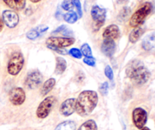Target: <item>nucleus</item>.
<instances>
[{
  "mask_svg": "<svg viewBox=\"0 0 155 130\" xmlns=\"http://www.w3.org/2000/svg\"><path fill=\"white\" fill-rule=\"evenodd\" d=\"M98 102V95L96 92L92 90L83 91L76 99V112L80 116L86 117L95 110Z\"/></svg>",
  "mask_w": 155,
  "mask_h": 130,
  "instance_id": "obj_1",
  "label": "nucleus"
},
{
  "mask_svg": "<svg viewBox=\"0 0 155 130\" xmlns=\"http://www.w3.org/2000/svg\"><path fill=\"white\" fill-rule=\"evenodd\" d=\"M126 74L132 81L138 85L145 84L151 76L149 70L139 60H133L127 64Z\"/></svg>",
  "mask_w": 155,
  "mask_h": 130,
  "instance_id": "obj_2",
  "label": "nucleus"
},
{
  "mask_svg": "<svg viewBox=\"0 0 155 130\" xmlns=\"http://www.w3.org/2000/svg\"><path fill=\"white\" fill-rule=\"evenodd\" d=\"M152 10V5L151 2H145L133 14L130 20V25L132 27H139L144 23L148 15Z\"/></svg>",
  "mask_w": 155,
  "mask_h": 130,
  "instance_id": "obj_3",
  "label": "nucleus"
},
{
  "mask_svg": "<svg viewBox=\"0 0 155 130\" xmlns=\"http://www.w3.org/2000/svg\"><path fill=\"white\" fill-rule=\"evenodd\" d=\"M24 64V57L21 52H15L12 54L8 60L7 66V70L10 75L17 76Z\"/></svg>",
  "mask_w": 155,
  "mask_h": 130,
  "instance_id": "obj_4",
  "label": "nucleus"
},
{
  "mask_svg": "<svg viewBox=\"0 0 155 130\" xmlns=\"http://www.w3.org/2000/svg\"><path fill=\"white\" fill-rule=\"evenodd\" d=\"M56 103V98L54 96H48L42 100L36 109V116L39 119H45L50 114Z\"/></svg>",
  "mask_w": 155,
  "mask_h": 130,
  "instance_id": "obj_5",
  "label": "nucleus"
},
{
  "mask_svg": "<svg viewBox=\"0 0 155 130\" xmlns=\"http://www.w3.org/2000/svg\"><path fill=\"white\" fill-rule=\"evenodd\" d=\"M75 39L71 37H57L51 36L46 40V45L48 48L55 51L59 48H64L66 47L74 45Z\"/></svg>",
  "mask_w": 155,
  "mask_h": 130,
  "instance_id": "obj_6",
  "label": "nucleus"
},
{
  "mask_svg": "<svg viewBox=\"0 0 155 130\" xmlns=\"http://www.w3.org/2000/svg\"><path fill=\"white\" fill-rule=\"evenodd\" d=\"M106 10L104 8L99 7L98 5H94L91 9V16L95 22V28L97 30L102 27L105 22L106 19Z\"/></svg>",
  "mask_w": 155,
  "mask_h": 130,
  "instance_id": "obj_7",
  "label": "nucleus"
},
{
  "mask_svg": "<svg viewBox=\"0 0 155 130\" xmlns=\"http://www.w3.org/2000/svg\"><path fill=\"white\" fill-rule=\"evenodd\" d=\"M148 120V113L146 110L142 107H136L133 111V122L137 128H142L145 127Z\"/></svg>",
  "mask_w": 155,
  "mask_h": 130,
  "instance_id": "obj_8",
  "label": "nucleus"
},
{
  "mask_svg": "<svg viewBox=\"0 0 155 130\" xmlns=\"http://www.w3.org/2000/svg\"><path fill=\"white\" fill-rule=\"evenodd\" d=\"M42 81V76L38 70L31 71L27 74L24 81L26 87L29 89H36L40 86Z\"/></svg>",
  "mask_w": 155,
  "mask_h": 130,
  "instance_id": "obj_9",
  "label": "nucleus"
},
{
  "mask_svg": "<svg viewBox=\"0 0 155 130\" xmlns=\"http://www.w3.org/2000/svg\"><path fill=\"white\" fill-rule=\"evenodd\" d=\"M26 100V93L21 87L14 88L9 93V101L13 105L20 106L24 103Z\"/></svg>",
  "mask_w": 155,
  "mask_h": 130,
  "instance_id": "obj_10",
  "label": "nucleus"
},
{
  "mask_svg": "<svg viewBox=\"0 0 155 130\" xmlns=\"http://www.w3.org/2000/svg\"><path fill=\"white\" fill-rule=\"evenodd\" d=\"M2 21L8 27L15 28L19 22V17L13 11L5 10L2 12Z\"/></svg>",
  "mask_w": 155,
  "mask_h": 130,
  "instance_id": "obj_11",
  "label": "nucleus"
},
{
  "mask_svg": "<svg viewBox=\"0 0 155 130\" xmlns=\"http://www.w3.org/2000/svg\"><path fill=\"white\" fill-rule=\"evenodd\" d=\"M76 99L68 98L62 102L60 107V113L64 116H69L76 111L75 109Z\"/></svg>",
  "mask_w": 155,
  "mask_h": 130,
  "instance_id": "obj_12",
  "label": "nucleus"
},
{
  "mask_svg": "<svg viewBox=\"0 0 155 130\" xmlns=\"http://www.w3.org/2000/svg\"><path fill=\"white\" fill-rule=\"evenodd\" d=\"M120 35V31L118 26L116 24H110V25L107 26L103 32L104 39L114 40L119 37Z\"/></svg>",
  "mask_w": 155,
  "mask_h": 130,
  "instance_id": "obj_13",
  "label": "nucleus"
},
{
  "mask_svg": "<svg viewBox=\"0 0 155 130\" xmlns=\"http://www.w3.org/2000/svg\"><path fill=\"white\" fill-rule=\"evenodd\" d=\"M116 50V43L114 40L111 39H104L101 44V51L107 57H112Z\"/></svg>",
  "mask_w": 155,
  "mask_h": 130,
  "instance_id": "obj_14",
  "label": "nucleus"
},
{
  "mask_svg": "<svg viewBox=\"0 0 155 130\" xmlns=\"http://www.w3.org/2000/svg\"><path fill=\"white\" fill-rule=\"evenodd\" d=\"M142 48L147 51H155V32L147 35L142 40Z\"/></svg>",
  "mask_w": 155,
  "mask_h": 130,
  "instance_id": "obj_15",
  "label": "nucleus"
},
{
  "mask_svg": "<svg viewBox=\"0 0 155 130\" xmlns=\"http://www.w3.org/2000/svg\"><path fill=\"white\" fill-rule=\"evenodd\" d=\"M5 3L14 10L21 11L25 8L26 0H3Z\"/></svg>",
  "mask_w": 155,
  "mask_h": 130,
  "instance_id": "obj_16",
  "label": "nucleus"
},
{
  "mask_svg": "<svg viewBox=\"0 0 155 130\" xmlns=\"http://www.w3.org/2000/svg\"><path fill=\"white\" fill-rule=\"evenodd\" d=\"M55 83L56 81L54 78H49L48 80H47L42 85V89H41V95L42 96H45L48 95L55 86Z\"/></svg>",
  "mask_w": 155,
  "mask_h": 130,
  "instance_id": "obj_17",
  "label": "nucleus"
},
{
  "mask_svg": "<svg viewBox=\"0 0 155 130\" xmlns=\"http://www.w3.org/2000/svg\"><path fill=\"white\" fill-rule=\"evenodd\" d=\"M144 29L141 27H136L134 30H132V32L130 33V36H129V40L132 43H135V42H137L139 39V38L141 37L142 34L144 33Z\"/></svg>",
  "mask_w": 155,
  "mask_h": 130,
  "instance_id": "obj_18",
  "label": "nucleus"
},
{
  "mask_svg": "<svg viewBox=\"0 0 155 130\" xmlns=\"http://www.w3.org/2000/svg\"><path fill=\"white\" fill-rule=\"evenodd\" d=\"M67 68V62L63 57H56V66H55V73L62 74Z\"/></svg>",
  "mask_w": 155,
  "mask_h": 130,
  "instance_id": "obj_19",
  "label": "nucleus"
},
{
  "mask_svg": "<svg viewBox=\"0 0 155 130\" xmlns=\"http://www.w3.org/2000/svg\"><path fill=\"white\" fill-rule=\"evenodd\" d=\"M54 130H76V124L74 121H64L59 123Z\"/></svg>",
  "mask_w": 155,
  "mask_h": 130,
  "instance_id": "obj_20",
  "label": "nucleus"
},
{
  "mask_svg": "<svg viewBox=\"0 0 155 130\" xmlns=\"http://www.w3.org/2000/svg\"><path fill=\"white\" fill-rule=\"evenodd\" d=\"M77 130H98V125L93 119H89L83 122Z\"/></svg>",
  "mask_w": 155,
  "mask_h": 130,
  "instance_id": "obj_21",
  "label": "nucleus"
},
{
  "mask_svg": "<svg viewBox=\"0 0 155 130\" xmlns=\"http://www.w3.org/2000/svg\"><path fill=\"white\" fill-rule=\"evenodd\" d=\"M64 19L68 24H74L78 20V15L75 11H71L68 12L64 15Z\"/></svg>",
  "mask_w": 155,
  "mask_h": 130,
  "instance_id": "obj_22",
  "label": "nucleus"
},
{
  "mask_svg": "<svg viewBox=\"0 0 155 130\" xmlns=\"http://www.w3.org/2000/svg\"><path fill=\"white\" fill-rule=\"evenodd\" d=\"M81 53L83 55H84L85 57H92V51L91 49V47L89 46V44L85 43L83 44L81 46Z\"/></svg>",
  "mask_w": 155,
  "mask_h": 130,
  "instance_id": "obj_23",
  "label": "nucleus"
},
{
  "mask_svg": "<svg viewBox=\"0 0 155 130\" xmlns=\"http://www.w3.org/2000/svg\"><path fill=\"white\" fill-rule=\"evenodd\" d=\"M74 0H63V2H62L61 7L65 11L71 10L74 8Z\"/></svg>",
  "mask_w": 155,
  "mask_h": 130,
  "instance_id": "obj_24",
  "label": "nucleus"
},
{
  "mask_svg": "<svg viewBox=\"0 0 155 130\" xmlns=\"http://www.w3.org/2000/svg\"><path fill=\"white\" fill-rule=\"evenodd\" d=\"M39 36H40V34H39V33L37 31V30L36 28L32 29V30H30V31H28L27 33V37L29 39H30V40H35Z\"/></svg>",
  "mask_w": 155,
  "mask_h": 130,
  "instance_id": "obj_25",
  "label": "nucleus"
},
{
  "mask_svg": "<svg viewBox=\"0 0 155 130\" xmlns=\"http://www.w3.org/2000/svg\"><path fill=\"white\" fill-rule=\"evenodd\" d=\"M69 53L71 56H73V57H75V58L77 59H80L82 58V57H83V54H82L81 51H80V49H78V48H71V49L69 51Z\"/></svg>",
  "mask_w": 155,
  "mask_h": 130,
  "instance_id": "obj_26",
  "label": "nucleus"
},
{
  "mask_svg": "<svg viewBox=\"0 0 155 130\" xmlns=\"http://www.w3.org/2000/svg\"><path fill=\"white\" fill-rule=\"evenodd\" d=\"M130 14V8L129 7H124V8L121 10V11L119 14V19L124 20L129 16Z\"/></svg>",
  "mask_w": 155,
  "mask_h": 130,
  "instance_id": "obj_27",
  "label": "nucleus"
},
{
  "mask_svg": "<svg viewBox=\"0 0 155 130\" xmlns=\"http://www.w3.org/2000/svg\"><path fill=\"white\" fill-rule=\"evenodd\" d=\"M104 74H105V76L109 79V80H111V81L113 80L114 79L113 70H112V68L110 67L109 65L106 66L105 68H104Z\"/></svg>",
  "mask_w": 155,
  "mask_h": 130,
  "instance_id": "obj_28",
  "label": "nucleus"
},
{
  "mask_svg": "<svg viewBox=\"0 0 155 130\" xmlns=\"http://www.w3.org/2000/svg\"><path fill=\"white\" fill-rule=\"evenodd\" d=\"M83 62L86 63V65L90 67H95V59L93 57H85L83 58Z\"/></svg>",
  "mask_w": 155,
  "mask_h": 130,
  "instance_id": "obj_29",
  "label": "nucleus"
},
{
  "mask_svg": "<svg viewBox=\"0 0 155 130\" xmlns=\"http://www.w3.org/2000/svg\"><path fill=\"white\" fill-rule=\"evenodd\" d=\"M100 92H101V95H106L108 92V83L107 82H104L101 85L99 89Z\"/></svg>",
  "mask_w": 155,
  "mask_h": 130,
  "instance_id": "obj_30",
  "label": "nucleus"
},
{
  "mask_svg": "<svg viewBox=\"0 0 155 130\" xmlns=\"http://www.w3.org/2000/svg\"><path fill=\"white\" fill-rule=\"evenodd\" d=\"M74 3L77 10V14L81 18L83 16V10H82V5L80 2V0H74Z\"/></svg>",
  "mask_w": 155,
  "mask_h": 130,
  "instance_id": "obj_31",
  "label": "nucleus"
},
{
  "mask_svg": "<svg viewBox=\"0 0 155 130\" xmlns=\"http://www.w3.org/2000/svg\"><path fill=\"white\" fill-rule=\"evenodd\" d=\"M84 80H85V74L83 73H82L81 71H80V72L77 74V76H76V81H77V83H82Z\"/></svg>",
  "mask_w": 155,
  "mask_h": 130,
  "instance_id": "obj_32",
  "label": "nucleus"
},
{
  "mask_svg": "<svg viewBox=\"0 0 155 130\" xmlns=\"http://www.w3.org/2000/svg\"><path fill=\"white\" fill-rule=\"evenodd\" d=\"M36 29L37 30V31L39 32V34L42 35V33H45V32L48 30V27H47V26H45V25H41L36 27Z\"/></svg>",
  "mask_w": 155,
  "mask_h": 130,
  "instance_id": "obj_33",
  "label": "nucleus"
},
{
  "mask_svg": "<svg viewBox=\"0 0 155 130\" xmlns=\"http://www.w3.org/2000/svg\"><path fill=\"white\" fill-rule=\"evenodd\" d=\"M3 27H4V22H3V21L2 20V18H0V33H1V31L2 30Z\"/></svg>",
  "mask_w": 155,
  "mask_h": 130,
  "instance_id": "obj_34",
  "label": "nucleus"
},
{
  "mask_svg": "<svg viewBox=\"0 0 155 130\" xmlns=\"http://www.w3.org/2000/svg\"><path fill=\"white\" fill-rule=\"evenodd\" d=\"M117 2L118 4H124L126 2H127V0H117Z\"/></svg>",
  "mask_w": 155,
  "mask_h": 130,
  "instance_id": "obj_35",
  "label": "nucleus"
},
{
  "mask_svg": "<svg viewBox=\"0 0 155 130\" xmlns=\"http://www.w3.org/2000/svg\"><path fill=\"white\" fill-rule=\"evenodd\" d=\"M40 1L41 0H30V2H33V3H37Z\"/></svg>",
  "mask_w": 155,
  "mask_h": 130,
  "instance_id": "obj_36",
  "label": "nucleus"
},
{
  "mask_svg": "<svg viewBox=\"0 0 155 130\" xmlns=\"http://www.w3.org/2000/svg\"><path fill=\"white\" fill-rule=\"evenodd\" d=\"M140 130H151V129H150L149 128H148V127H143V128H141Z\"/></svg>",
  "mask_w": 155,
  "mask_h": 130,
  "instance_id": "obj_37",
  "label": "nucleus"
}]
</instances>
